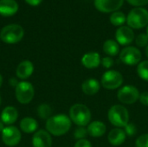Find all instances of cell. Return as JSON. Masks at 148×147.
Here are the masks:
<instances>
[{
	"label": "cell",
	"instance_id": "cell-1",
	"mask_svg": "<svg viewBox=\"0 0 148 147\" xmlns=\"http://www.w3.org/2000/svg\"><path fill=\"white\" fill-rule=\"evenodd\" d=\"M71 120L65 114L51 116L46 121V130L54 136H62L71 128Z\"/></svg>",
	"mask_w": 148,
	"mask_h": 147
},
{
	"label": "cell",
	"instance_id": "cell-2",
	"mask_svg": "<svg viewBox=\"0 0 148 147\" xmlns=\"http://www.w3.org/2000/svg\"><path fill=\"white\" fill-rule=\"evenodd\" d=\"M91 117L89 108L84 104H75L69 109V118L71 121L78 126H88L90 123Z\"/></svg>",
	"mask_w": 148,
	"mask_h": 147
},
{
	"label": "cell",
	"instance_id": "cell-3",
	"mask_svg": "<svg viewBox=\"0 0 148 147\" xmlns=\"http://www.w3.org/2000/svg\"><path fill=\"white\" fill-rule=\"evenodd\" d=\"M108 118L109 122L118 128L125 127V126L129 123L128 110L122 105L112 106L108 110Z\"/></svg>",
	"mask_w": 148,
	"mask_h": 147
},
{
	"label": "cell",
	"instance_id": "cell-4",
	"mask_svg": "<svg viewBox=\"0 0 148 147\" xmlns=\"http://www.w3.org/2000/svg\"><path fill=\"white\" fill-rule=\"evenodd\" d=\"M127 23L131 29H140L148 25V10L142 7H136L130 10Z\"/></svg>",
	"mask_w": 148,
	"mask_h": 147
},
{
	"label": "cell",
	"instance_id": "cell-5",
	"mask_svg": "<svg viewBox=\"0 0 148 147\" xmlns=\"http://www.w3.org/2000/svg\"><path fill=\"white\" fill-rule=\"evenodd\" d=\"M24 35L23 29L18 24H9L3 27L0 31L1 40L8 44L19 42Z\"/></svg>",
	"mask_w": 148,
	"mask_h": 147
},
{
	"label": "cell",
	"instance_id": "cell-6",
	"mask_svg": "<svg viewBox=\"0 0 148 147\" xmlns=\"http://www.w3.org/2000/svg\"><path fill=\"white\" fill-rule=\"evenodd\" d=\"M15 94L17 101L23 105L29 103L35 95V88L33 85L26 81H20L15 89Z\"/></svg>",
	"mask_w": 148,
	"mask_h": 147
},
{
	"label": "cell",
	"instance_id": "cell-7",
	"mask_svg": "<svg viewBox=\"0 0 148 147\" xmlns=\"http://www.w3.org/2000/svg\"><path fill=\"white\" fill-rule=\"evenodd\" d=\"M123 83L122 75L116 70H108L106 71L101 80V84L102 87L108 90H114L119 88Z\"/></svg>",
	"mask_w": 148,
	"mask_h": 147
},
{
	"label": "cell",
	"instance_id": "cell-8",
	"mask_svg": "<svg viewBox=\"0 0 148 147\" xmlns=\"http://www.w3.org/2000/svg\"><path fill=\"white\" fill-rule=\"evenodd\" d=\"M140 91L137 88L132 85H127L119 89L117 93L118 100L127 105H131L136 102L140 99Z\"/></svg>",
	"mask_w": 148,
	"mask_h": 147
},
{
	"label": "cell",
	"instance_id": "cell-9",
	"mask_svg": "<svg viewBox=\"0 0 148 147\" xmlns=\"http://www.w3.org/2000/svg\"><path fill=\"white\" fill-rule=\"evenodd\" d=\"M141 57L142 55L140 49L133 46H127L124 48L120 53V60L125 65L128 66L139 64L141 61Z\"/></svg>",
	"mask_w": 148,
	"mask_h": 147
},
{
	"label": "cell",
	"instance_id": "cell-10",
	"mask_svg": "<svg viewBox=\"0 0 148 147\" xmlns=\"http://www.w3.org/2000/svg\"><path fill=\"white\" fill-rule=\"evenodd\" d=\"M21 133L19 129L14 126H6L2 132V140L4 145L9 147L17 146L21 141Z\"/></svg>",
	"mask_w": 148,
	"mask_h": 147
},
{
	"label": "cell",
	"instance_id": "cell-11",
	"mask_svg": "<svg viewBox=\"0 0 148 147\" xmlns=\"http://www.w3.org/2000/svg\"><path fill=\"white\" fill-rule=\"evenodd\" d=\"M124 0H95V7L102 13H113L118 11Z\"/></svg>",
	"mask_w": 148,
	"mask_h": 147
},
{
	"label": "cell",
	"instance_id": "cell-12",
	"mask_svg": "<svg viewBox=\"0 0 148 147\" xmlns=\"http://www.w3.org/2000/svg\"><path fill=\"white\" fill-rule=\"evenodd\" d=\"M115 38L119 44L128 45L134 40V32L128 26H121L115 32Z\"/></svg>",
	"mask_w": 148,
	"mask_h": 147
},
{
	"label": "cell",
	"instance_id": "cell-13",
	"mask_svg": "<svg viewBox=\"0 0 148 147\" xmlns=\"http://www.w3.org/2000/svg\"><path fill=\"white\" fill-rule=\"evenodd\" d=\"M33 147H52V138L47 130H39L32 137Z\"/></svg>",
	"mask_w": 148,
	"mask_h": 147
},
{
	"label": "cell",
	"instance_id": "cell-14",
	"mask_svg": "<svg viewBox=\"0 0 148 147\" xmlns=\"http://www.w3.org/2000/svg\"><path fill=\"white\" fill-rule=\"evenodd\" d=\"M101 62V55L98 52H88L83 55L82 58V64L88 69L96 68L100 66Z\"/></svg>",
	"mask_w": 148,
	"mask_h": 147
},
{
	"label": "cell",
	"instance_id": "cell-15",
	"mask_svg": "<svg viewBox=\"0 0 148 147\" xmlns=\"http://www.w3.org/2000/svg\"><path fill=\"white\" fill-rule=\"evenodd\" d=\"M33 72H34L33 63L29 60H25L18 64L16 70V75L17 78L24 81V80H27L29 77H30Z\"/></svg>",
	"mask_w": 148,
	"mask_h": 147
},
{
	"label": "cell",
	"instance_id": "cell-16",
	"mask_svg": "<svg viewBox=\"0 0 148 147\" xmlns=\"http://www.w3.org/2000/svg\"><path fill=\"white\" fill-rule=\"evenodd\" d=\"M127 138V134L125 131L121 128H114L110 131L108 135V142L114 146H119L122 145Z\"/></svg>",
	"mask_w": 148,
	"mask_h": 147
},
{
	"label": "cell",
	"instance_id": "cell-17",
	"mask_svg": "<svg viewBox=\"0 0 148 147\" xmlns=\"http://www.w3.org/2000/svg\"><path fill=\"white\" fill-rule=\"evenodd\" d=\"M18 118V112L14 107H6L1 113L0 120L4 123V125L10 126L14 124Z\"/></svg>",
	"mask_w": 148,
	"mask_h": 147
},
{
	"label": "cell",
	"instance_id": "cell-18",
	"mask_svg": "<svg viewBox=\"0 0 148 147\" xmlns=\"http://www.w3.org/2000/svg\"><path fill=\"white\" fill-rule=\"evenodd\" d=\"M87 130H88V135H90L91 137L99 138V137L103 136L106 133L107 126L102 121L95 120L93 122H90L88 125Z\"/></svg>",
	"mask_w": 148,
	"mask_h": 147
},
{
	"label": "cell",
	"instance_id": "cell-19",
	"mask_svg": "<svg viewBox=\"0 0 148 147\" xmlns=\"http://www.w3.org/2000/svg\"><path fill=\"white\" fill-rule=\"evenodd\" d=\"M18 10V4L15 0H0V15L10 16Z\"/></svg>",
	"mask_w": 148,
	"mask_h": 147
},
{
	"label": "cell",
	"instance_id": "cell-20",
	"mask_svg": "<svg viewBox=\"0 0 148 147\" xmlns=\"http://www.w3.org/2000/svg\"><path fill=\"white\" fill-rule=\"evenodd\" d=\"M101 84L96 79H87L82 84V90L87 95H94L100 91Z\"/></svg>",
	"mask_w": 148,
	"mask_h": 147
},
{
	"label": "cell",
	"instance_id": "cell-21",
	"mask_svg": "<svg viewBox=\"0 0 148 147\" xmlns=\"http://www.w3.org/2000/svg\"><path fill=\"white\" fill-rule=\"evenodd\" d=\"M38 128L37 121L31 117H25L20 121V129L24 133H33Z\"/></svg>",
	"mask_w": 148,
	"mask_h": 147
},
{
	"label": "cell",
	"instance_id": "cell-22",
	"mask_svg": "<svg viewBox=\"0 0 148 147\" xmlns=\"http://www.w3.org/2000/svg\"><path fill=\"white\" fill-rule=\"evenodd\" d=\"M103 51L108 56H115L120 53L119 43L112 39L107 40L103 43Z\"/></svg>",
	"mask_w": 148,
	"mask_h": 147
},
{
	"label": "cell",
	"instance_id": "cell-23",
	"mask_svg": "<svg viewBox=\"0 0 148 147\" xmlns=\"http://www.w3.org/2000/svg\"><path fill=\"white\" fill-rule=\"evenodd\" d=\"M127 22V16L121 11H115L113 12L110 16V23L114 26L121 27Z\"/></svg>",
	"mask_w": 148,
	"mask_h": 147
},
{
	"label": "cell",
	"instance_id": "cell-24",
	"mask_svg": "<svg viewBox=\"0 0 148 147\" xmlns=\"http://www.w3.org/2000/svg\"><path fill=\"white\" fill-rule=\"evenodd\" d=\"M37 114L40 118L43 120H48L51 117L52 108L49 104L43 103L37 107Z\"/></svg>",
	"mask_w": 148,
	"mask_h": 147
},
{
	"label": "cell",
	"instance_id": "cell-25",
	"mask_svg": "<svg viewBox=\"0 0 148 147\" xmlns=\"http://www.w3.org/2000/svg\"><path fill=\"white\" fill-rule=\"evenodd\" d=\"M137 73L140 79L148 81V60L140 62L137 66Z\"/></svg>",
	"mask_w": 148,
	"mask_h": 147
},
{
	"label": "cell",
	"instance_id": "cell-26",
	"mask_svg": "<svg viewBox=\"0 0 148 147\" xmlns=\"http://www.w3.org/2000/svg\"><path fill=\"white\" fill-rule=\"evenodd\" d=\"M135 43L138 47L140 48L147 47L148 45V36L145 33L138 35V36L135 38Z\"/></svg>",
	"mask_w": 148,
	"mask_h": 147
},
{
	"label": "cell",
	"instance_id": "cell-27",
	"mask_svg": "<svg viewBox=\"0 0 148 147\" xmlns=\"http://www.w3.org/2000/svg\"><path fill=\"white\" fill-rule=\"evenodd\" d=\"M88 130L87 128H85V126H78L75 133H74V136L76 139H84L87 135H88Z\"/></svg>",
	"mask_w": 148,
	"mask_h": 147
},
{
	"label": "cell",
	"instance_id": "cell-28",
	"mask_svg": "<svg viewBox=\"0 0 148 147\" xmlns=\"http://www.w3.org/2000/svg\"><path fill=\"white\" fill-rule=\"evenodd\" d=\"M124 131H125L127 136L132 137V136H134L137 133L138 129H137V126H136L135 124H134V123H127L125 126V127H124Z\"/></svg>",
	"mask_w": 148,
	"mask_h": 147
},
{
	"label": "cell",
	"instance_id": "cell-29",
	"mask_svg": "<svg viewBox=\"0 0 148 147\" xmlns=\"http://www.w3.org/2000/svg\"><path fill=\"white\" fill-rule=\"evenodd\" d=\"M136 147H148V133L140 135L135 141Z\"/></svg>",
	"mask_w": 148,
	"mask_h": 147
},
{
	"label": "cell",
	"instance_id": "cell-30",
	"mask_svg": "<svg viewBox=\"0 0 148 147\" xmlns=\"http://www.w3.org/2000/svg\"><path fill=\"white\" fill-rule=\"evenodd\" d=\"M101 64L103 66V68L108 69V68H111L114 66V59L111 56H105V57H103L101 59Z\"/></svg>",
	"mask_w": 148,
	"mask_h": 147
},
{
	"label": "cell",
	"instance_id": "cell-31",
	"mask_svg": "<svg viewBox=\"0 0 148 147\" xmlns=\"http://www.w3.org/2000/svg\"><path fill=\"white\" fill-rule=\"evenodd\" d=\"M127 3L135 7H142L148 3V0H127Z\"/></svg>",
	"mask_w": 148,
	"mask_h": 147
},
{
	"label": "cell",
	"instance_id": "cell-32",
	"mask_svg": "<svg viewBox=\"0 0 148 147\" xmlns=\"http://www.w3.org/2000/svg\"><path fill=\"white\" fill-rule=\"evenodd\" d=\"M74 147H92V144L88 139H79L76 141Z\"/></svg>",
	"mask_w": 148,
	"mask_h": 147
},
{
	"label": "cell",
	"instance_id": "cell-33",
	"mask_svg": "<svg viewBox=\"0 0 148 147\" xmlns=\"http://www.w3.org/2000/svg\"><path fill=\"white\" fill-rule=\"evenodd\" d=\"M140 101L142 105L148 107V91H145L140 95Z\"/></svg>",
	"mask_w": 148,
	"mask_h": 147
},
{
	"label": "cell",
	"instance_id": "cell-34",
	"mask_svg": "<svg viewBox=\"0 0 148 147\" xmlns=\"http://www.w3.org/2000/svg\"><path fill=\"white\" fill-rule=\"evenodd\" d=\"M25 2L31 6H36L42 2V0H25Z\"/></svg>",
	"mask_w": 148,
	"mask_h": 147
},
{
	"label": "cell",
	"instance_id": "cell-35",
	"mask_svg": "<svg viewBox=\"0 0 148 147\" xmlns=\"http://www.w3.org/2000/svg\"><path fill=\"white\" fill-rule=\"evenodd\" d=\"M13 83H15V85H16V86H17V84H18L19 82H17L15 79H12V78H11V79L10 80V86H14V84H13Z\"/></svg>",
	"mask_w": 148,
	"mask_h": 147
},
{
	"label": "cell",
	"instance_id": "cell-36",
	"mask_svg": "<svg viewBox=\"0 0 148 147\" xmlns=\"http://www.w3.org/2000/svg\"><path fill=\"white\" fill-rule=\"evenodd\" d=\"M5 128V126H4V123L0 120V133H2L3 131V129Z\"/></svg>",
	"mask_w": 148,
	"mask_h": 147
},
{
	"label": "cell",
	"instance_id": "cell-37",
	"mask_svg": "<svg viewBox=\"0 0 148 147\" xmlns=\"http://www.w3.org/2000/svg\"><path fill=\"white\" fill-rule=\"evenodd\" d=\"M2 84H3V76H2V75H0V88L2 86Z\"/></svg>",
	"mask_w": 148,
	"mask_h": 147
},
{
	"label": "cell",
	"instance_id": "cell-38",
	"mask_svg": "<svg viewBox=\"0 0 148 147\" xmlns=\"http://www.w3.org/2000/svg\"><path fill=\"white\" fill-rule=\"evenodd\" d=\"M146 55L147 56L148 58V45L146 47Z\"/></svg>",
	"mask_w": 148,
	"mask_h": 147
},
{
	"label": "cell",
	"instance_id": "cell-39",
	"mask_svg": "<svg viewBox=\"0 0 148 147\" xmlns=\"http://www.w3.org/2000/svg\"><path fill=\"white\" fill-rule=\"evenodd\" d=\"M147 35L148 36V25H147Z\"/></svg>",
	"mask_w": 148,
	"mask_h": 147
},
{
	"label": "cell",
	"instance_id": "cell-40",
	"mask_svg": "<svg viewBox=\"0 0 148 147\" xmlns=\"http://www.w3.org/2000/svg\"><path fill=\"white\" fill-rule=\"evenodd\" d=\"M0 105H1V97H0Z\"/></svg>",
	"mask_w": 148,
	"mask_h": 147
}]
</instances>
